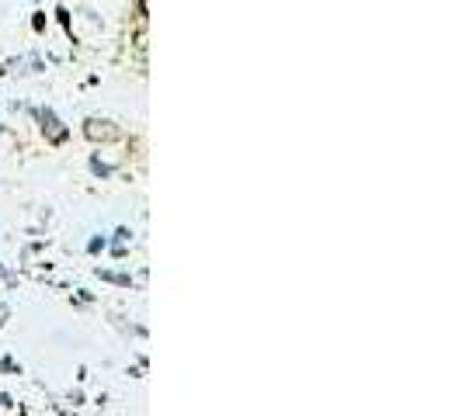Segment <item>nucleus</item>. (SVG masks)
Wrapping results in <instances>:
<instances>
[{
	"label": "nucleus",
	"instance_id": "nucleus-1",
	"mask_svg": "<svg viewBox=\"0 0 462 416\" xmlns=\"http://www.w3.org/2000/svg\"><path fill=\"white\" fill-rule=\"evenodd\" d=\"M87 135H90V139H115L119 132L112 128V122H97V118H94V122H87Z\"/></svg>",
	"mask_w": 462,
	"mask_h": 416
},
{
	"label": "nucleus",
	"instance_id": "nucleus-2",
	"mask_svg": "<svg viewBox=\"0 0 462 416\" xmlns=\"http://www.w3.org/2000/svg\"><path fill=\"white\" fill-rule=\"evenodd\" d=\"M42 122H45V128H49V135H52V142H63V139H66V132L59 128V122H56V118H52L49 111L42 115Z\"/></svg>",
	"mask_w": 462,
	"mask_h": 416
}]
</instances>
